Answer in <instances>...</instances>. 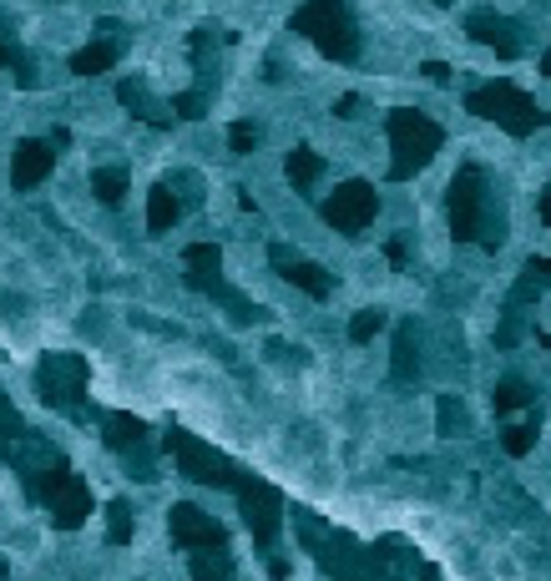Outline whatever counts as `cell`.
Returning <instances> with one entry per match:
<instances>
[{"instance_id":"cell-1","label":"cell","mask_w":551,"mask_h":581,"mask_svg":"<svg viewBox=\"0 0 551 581\" xmlns=\"http://www.w3.org/2000/svg\"><path fill=\"white\" fill-rule=\"evenodd\" d=\"M445 213H451V233L456 243H480V249H501V213L491 202V182L476 162H466L445 188Z\"/></svg>"},{"instance_id":"cell-2","label":"cell","mask_w":551,"mask_h":581,"mask_svg":"<svg viewBox=\"0 0 551 581\" xmlns=\"http://www.w3.org/2000/svg\"><path fill=\"white\" fill-rule=\"evenodd\" d=\"M441 147H445L441 122L410 107L390 112V182H410L415 172H425Z\"/></svg>"},{"instance_id":"cell-3","label":"cell","mask_w":551,"mask_h":581,"mask_svg":"<svg viewBox=\"0 0 551 581\" xmlns=\"http://www.w3.org/2000/svg\"><path fill=\"white\" fill-rule=\"evenodd\" d=\"M288 25H294L299 36H309L329 61L360 56V21H354V11H349L345 0H304Z\"/></svg>"},{"instance_id":"cell-4","label":"cell","mask_w":551,"mask_h":581,"mask_svg":"<svg viewBox=\"0 0 551 581\" xmlns=\"http://www.w3.org/2000/svg\"><path fill=\"white\" fill-rule=\"evenodd\" d=\"M466 112L480 122L506 127L511 137H531L537 127H551V112H541L537 102L511 82H486V86H476V92H466Z\"/></svg>"},{"instance_id":"cell-5","label":"cell","mask_w":551,"mask_h":581,"mask_svg":"<svg viewBox=\"0 0 551 581\" xmlns=\"http://www.w3.org/2000/svg\"><path fill=\"white\" fill-rule=\"evenodd\" d=\"M168 451H172V461H178V471L188 475V480H203V486H223V490H233V496H239L243 480H248V475L233 471V465L223 461V455H218L213 445H203V440H192V435H168Z\"/></svg>"},{"instance_id":"cell-6","label":"cell","mask_w":551,"mask_h":581,"mask_svg":"<svg viewBox=\"0 0 551 581\" xmlns=\"http://www.w3.org/2000/svg\"><path fill=\"white\" fill-rule=\"evenodd\" d=\"M41 500L51 506V521H56L61 531H76V526L86 521V510H92V490H86V480L76 471H66V465H56V471L41 475Z\"/></svg>"},{"instance_id":"cell-7","label":"cell","mask_w":551,"mask_h":581,"mask_svg":"<svg viewBox=\"0 0 551 581\" xmlns=\"http://www.w3.org/2000/svg\"><path fill=\"white\" fill-rule=\"evenodd\" d=\"M41 400L66 410V415H82V394H86V359L82 355H51L41 365Z\"/></svg>"},{"instance_id":"cell-8","label":"cell","mask_w":551,"mask_h":581,"mask_svg":"<svg viewBox=\"0 0 551 581\" xmlns=\"http://www.w3.org/2000/svg\"><path fill=\"white\" fill-rule=\"evenodd\" d=\"M374 213H380V192L370 188V182H345V188L329 192V202H324V218H329V228L345 237H360L364 228L374 223Z\"/></svg>"},{"instance_id":"cell-9","label":"cell","mask_w":551,"mask_h":581,"mask_svg":"<svg viewBox=\"0 0 551 581\" xmlns=\"http://www.w3.org/2000/svg\"><path fill=\"white\" fill-rule=\"evenodd\" d=\"M466 36L476 41V46H491L501 61H516L521 51H527L521 25H516L511 15H501V11H470L466 15Z\"/></svg>"},{"instance_id":"cell-10","label":"cell","mask_w":551,"mask_h":581,"mask_svg":"<svg viewBox=\"0 0 551 581\" xmlns=\"http://www.w3.org/2000/svg\"><path fill=\"white\" fill-rule=\"evenodd\" d=\"M168 531H172V546L182 551H208V546H223V526L198 506H172L168 510Z\"/></svg>"},{"instance_id":"cell-11","label":"cell","mask_w":551,"mask_h":581,"mask_svg":"<svg viewBox=\"0 0 551 581\" xmlns=\"http://www.w3.org/2000/svg\"><path fill=\"white\" fill-rule=\"evenodd\" d=\"M51 162H56V142H36V137H31V142H21L11 152V188L15 192H31L36 188L41 178H51Z\"/></svg>"},{"instance_id":"cell-12","label":"cell","mask_w":551,"mask_h":581,"mask_svg":"<svg viewBox=\"0 0 551 581\" xmlns=\"http://www.w3.org/2000/svg\"><path fill=\"white\" fill-rule=\"evenodd\" d=\"M96 31H102V36H96L86 51H76V56H72V72H76V76H102L107 66H117L121 46H127V36H121L117 21H102Z\"/></svg>"},{"instance_id":"cell-13","label":"cell","mask_w":551,"mask_h":581,"mask_svg":"<svg viewBox=\"0 0 551 581\" xmlns=\"http://www.w3.org/2000/svg\"><path fill=\"white\" fill-rule=\"evenodd\" d=\"M268 258H274V268L284 273L288 284H294V288H304L309 298H329V288H335V278H329V273H324L319 263L294 258V253H288L284 243H274V249H268Z\"/></svg>"},{"instance_id":"cell-14","label":"cell","mask_w":551,"mask_h":581,"mask_svg":"<svg viewBox=\"0 0 551 581\" xmlns=\"http://www.w3.org/2000/svg\"><path fill=\"white\" fill-rule=\"evenodd\" d=\"M400 384H410L420 374V339H415V324H400L395 329V365H390Z\"/></svg>"},{"instance_id":"cell-15","label":"cell","mask_w":551,"mask_h":581,"mask_svg":"<svg viewBox=\"0 0 551 581\" xmlns=\"http://www.w3.org/2000/svg\"><path fill=\"white\" fill-rule=\"evenodd\" d=\"M547 288H551V258H527V268H521V284L511 288V309H521V304L541 298Z\"/></svg>"},{"instance_id":"cell-16","label":"cell","mask_w":551,"mask_h":581,"mask_svg":"<svg viewBox=\"0 0 551 581\" xmlns=\"http://www.w3.org/2000/svg\"><path fill=\"white\" fill-rule=\"evenodd\" d=\"M102 430H107L112 451H127V455L147 440V425H142V420H133V415H107V420H102Z\"/></svg>"},{"instance_id":"cell-17","label":"cell","mask_w":551,"mask_h":581,"mask_svg":"<svg viewBox=\"0 0 551 581\" xmlns=\"http://www.w3.org/2000/svg\"><path fill=\"white\" fill-rule=\"evenodd\" d=\"M178 213H182V208H178V198H172L168 182L147 192V228H152V233H168V228L178 223Z\"/></svg>"},{"instance_id":"cell-18","label":"cell","mask_w":551,"mask_h":581,"mask_svg":"<svg viewBox=\"0 0 551 581\" xmlns=\"http://www.w3.org/2000/svg\"><path fill=\"white\" fill-rule=\"evenodd\" d=\"M319 178H324V157L309 152V147H294V152H288V182L299 192H309Z\"/></svg>"},{"instance_id":"cell-19","label":"cell","mask_w":551,"mask_h":581,"mask_svg":"<svg viewBox=\"0 0 551 581\" xmlns=\"http://www.w3.org/2000/svg\"><path fill=\"white\" fill-rule=\"evenodd\" d=\"M192 581H233V557L223 546H208L192 557Z\"/></svg>"},{"instance_id":"cell-20","label":"cell","mask_w":551,"mask_h":581,"mask_svg":"<svg viewBox=\"0 0 551 581\" xmlns=\"http://www.w3.org/2000/svg\"><path fill=\"white\" fill-rule=\"evenodd\" d=\"M117 96H121V107H133L142 122H152V127H168V117H162V112L152 107V96H147V86H142V82H121V92H117Z\"/></svg>"},{"instance_id":"cell-21","label":"cell","mask_w":551,"mask_h":581,"mask_svg":"<svg viewBox=\"0 0 551 581\" xmlns=\"http://www.w3.org/2000/svg\"><path fill=\"white\" fill-rule=\"evenodd\" d=\"M491 404H496V415H511V410L537 404V394H531V384H521V380H501L496 384V394H491Z\"/></svg>"},{"instance_id":"cell-22","label":"cell","mask_w":551,"mask_h":581,"mask_svg":"<svg viewBox=\"0 0 551 581\" xmlns=\"http://www.w3.org/2000/svg\"><path fill=\"white\" fill-rule=\"evenodd\" d=\"M531 445H537V415H531V420H516V425L501 430V451H506V455H527Z\"/></svg>"},{"instance_id":"cell-23","label":"cell","mask_w":551,"mask_h":581,"mask_svg":"<svg viewBox=\"0 0 551 581\" xmlns=\"http://www.w3.org/2000/svg\"><path fill=\"white\" fill-rule=\"evenodd\" d=\"M107 541L112 546L133 541V506H127V500H112L107 506Z\"/></svg>"},{"instance_id":"cell-24","label":"cell","mask_w":551,"mask_h":581,"mask_svg":"<svg viewBox=\"0 0 551 581\" xmlns=\"http://www.w3.org/2000/svg\"><path fill=\"white\" fill-rule=\"evenodd\" d=\"M92 192L102 202H121V192H127V172H117V167H102V172H92Z\"/></svg>"},{"instance_id":"cell-25","label":"cell","mask_w":551,"mask_h":581,"mask_svg":"<svg viewBox=\"0 0 551 581\" xmlns=\"http://www.w3.org/2000/svg\"><path fill=\"white\" fill-rule=\"evenodd\" d=\"M380 329H384V309H360L349 319V339H354V345H370Z\"/></svg>"},{"instance_id":"cell-26","label":"cell","mask_w":551,"mask_h":581,"mask_svg":"<svg viewBox=\"0 0 551 581\" xmlns=\"http://www.w3.org/2000/svg\"><path fill=\"white\" fill-rule=\"evenodd\" d=\"M435 415H441V435H456V430L466 425V410H460L456 394H441V410H435Z\"/></svg>"},{"instance_id":"cell-27","label":"cell","mask_w":551,"mask_h":581,"mask_svg":"<svg viewBox=\"0 0 551 581\" xmlns=\"http://www.w3.org/2000/svg\"><path fill=\"white\" fill-rule=\"evenodd\" d=\"M229 147L239 157H253V147H258V127H253V122H233V127H229Z\"/></svg>"},{"instance_id":"cell-28","label":"cell","mask_w":551,"mask_h":581,"mask_svg":"<svg viewBox=\"0 0 551 581\" xmlns=\"http://www.w3.org/2000/svg\"><path fill=\"white\" fill-rule=\"evenodd\" d=\"M0 66H15V72H21V82H25V86L36 82V76H31V61H25L21 51L11 46V41H0Z\"/></svg>"},{"instance_id":"cell-29","label":"cell","mask_w":551,"mask_h":581,"mask_svg":"<svg viewBox=\"0 0 551 581\" xmlns=\"http://www.w3.org/2000/svg\"><path fill=\"white\" fill-rule=\"evenodd\" d=\"M172 112H178V117H188V122H198V117H203V96H198V92L172 96Z\"/></svg>"},{"instance_id":"cell-30","label":"cell","mask_w":551,"mask_h":581,"mask_svg":"<svg viewBox=\"0 0 551 581\" xmlns=\"http://www.w3.org/2000/svg\"><path fill=\"white\" fill-rule=\"evenodd\" d=\"M335 117H360V96H339V102H335Z\"/></svg>"},{"instance_id":"cell-31","label":"cell","mask_w":551,"mask_h":581,"mask_svg":"<svg viewBox=\"0 0 551 581\" xmlns=\"http://www.w3.org/2000/svg\"><path fill=\"white\" fill-rule=\"evenodd\" d=\"M425 76H431V82H445V76H451V66H445V61H425Z\"/></svg>"},{"instance_id":"cell-32","label":"cell","mask_w":551,"mask_h":581,"mask_svg":"<svg viewBox=\"0 0 551 581\" xmlns=\"http://www.w3.org/2000/svg\"><path fill=\"white\" fill-rule=\"evenodd\" d=\"M384 258H390V263H395V268H400V263H405V237H395V243L384 249Z\"/></svg>"},{"instance_id":"cell-33","label":"cell","mask_w":551,"mask_h":581,"mask_svg":"<svg viewBox=\"0 0 551 581\" xmlns=\"http://www.w3.org/2000/svg\"><path fill=\"white\" fill-rule=\"evenodd\" d=\"M541 223L551 228V182H547V192H541Z\"/></svg>"},{"instance_id":"cell-34","label":"cell","mask_w":551,"mask_h":581,"mask_svg":"<svg viewBox=\"0 0 551 581\" xmlns=\"http://www.w3.org/2000/svg\"><path fill=\"white\" fill-rule=\"evenodd\" d=\"M425 581H441V571H435V567H425Z\"/></svg>"},{"instance_id":"cell-35","label":"cell","mask_w":551,"mask_h":581,"mask_svg":"<svg viewBox=\"0 0 551 581\" xmlns=\"http://www.w3.org/2000/svg\"><path fill=\"white\" fill-rule=\"evenodd\" d=\"M541 72H547V76H551V51H547V56H541Z\"/></svg>"},{"instance_id":"cell-36","label":"cell","mask_w":551,"mask_h":581,"mask_svg":"<svg viewBox=\"0 0 551 581\" xmlns=\"http://www.w3.org/2000/svg\"><path fill=\"white\" fill-rule=\"evenodd\" d=\"M541 349H551V334H541Z\"/></svg>"},{"instance_id":"cell-37","label":"cell","mask_w":551,"mask_h":581,"mask_svg":"<svg viewBox=\"0 0 551 581\" xmlns=\"http://www.w3.org/2000/svg\"><path fill=\"white\" fill-rule=\"evenodd\" d=\"M435 6H445V0H435Z\"/></svg>"}]
</instances>
